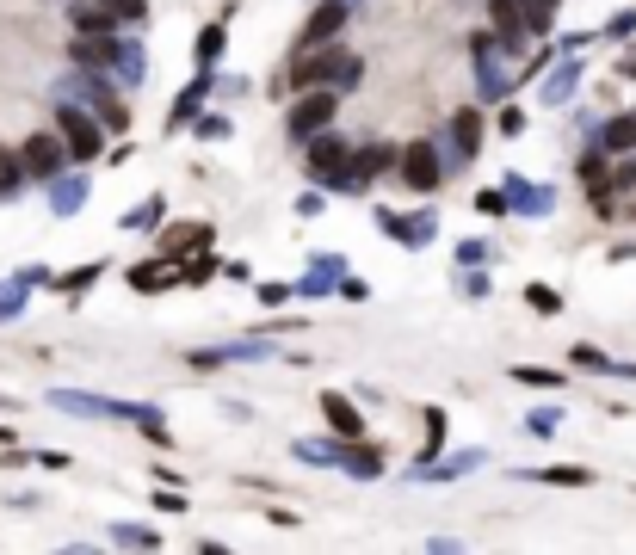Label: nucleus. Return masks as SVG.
<instances>
[{
    "label": "nucleus",
    "instance_id": "nucleus-14",
    "mask_svg": "<svg viewBox=\"0 0 636 555\" xmlns=\"http://www.w3.org/2000/svg\"><path fill=\"white\" fill-rule=\"evenodd\" d=\"M99 7H112L118 19H143V0H99Z\"/></svg>",
    "mask_w": 636,
    "mask_h": 555
},
{
    "label": "nucleus",
    "instance_id": "nucleus-1",
    "mask_svg": "<svg viewBox=\"0 0 636 555\" xmlns=\"http://www.w3.org/2000/svg\"><path fill=\"white\" fill-rule=\"evenodd\" d=\"M396 167H402V179L414 185V192H433V185H439V155H433V142H408L402 155H396Z\"/></svg>",
    "mask_w": 636,
    "mask_h": 555
},
{
    "label": "nucleus",
    "instance_id": "nucleus-3",
    "mask_svg": "<svg viewBox=\"0 0 636 555\" xmlns=\"http://www.w3.org/2000/svg\"><path fill=\"white\" fill-rule=\"evenodd\" d=\"M62 155H68L62 136H31V142L19 148V167H25V173H56V167H62Z\"/></svg>",
    "mask_w": 636,
    "mask_h": 555
},
{
    "label": "nucleus",
    "instance_id": "nucleus-16",
    "mask_svg": "<svg viewBox=\"0 0 636 555\" xmlns=\"http://www.w3.org/2000/svg\"><path fill=\"white\" fill-rule=\"evenodd\" d=\"M630 142H636V118H624V124L612 130V148H630Z\"/></svg>",
    "mask_w": 636,
    "mask_h": 555
},
{
    "label": "nucleus",
    "instance_id": "nucleus-13",
    "mask_svg": "<svg viewBox=\"0 0 636 555\" xmlns=\"http://www.w3.org/2000/svg\"><path fill=\"white\" fill-rule=\"evenodd\" d=\"M81 31H99V37H105V31H112V13H99V7H81Z\"/></svg>",
    "mask_w": 636,
    "mask_h": 555
},
{
    "label": "nucleus",
    "instance_id": "nucleus-9",
    "mask_svg": "<svg viewBox=\"0 0 636 555\" xmlns=\"http://www.w3.org/2000/svg\"><path fill=\"white\" fill-rule=\"evenodd\" d=\"M488 19L501 25V31H519V25H525V0H494V7H488Z\"/></svg>",
    "mask_w": 636,
    "mask_h": 555
},
{
    "label": "nucleus",
    "instance_id": "nucleus-15",
    "mask_svg": "<svg viewBox=\"0 0 636 555\" xmlns=\"http://www.w3.org/2000/svg\"><path fill=\"white\" fill-rule=\"evenodd\" d=\"M210 272H217V266H210V259H192V266H186V272H180V278H186V284H204V278H210Z\"/></svg>",
    "mask_w": 636,
    "mask_h": 555
},
{
    "label": "nucleus",
    "instance_id": "nucleus-4",
    "mask_svg": "<svg viewBox=\"0 0 636 555\" xmlns=\"http://www.w3.org/2000/svg\"><path fill=\"white\" fill-rule=\"evenodd\" d=\"M334 74V50H297V62H291V87H322Z\"/></svg>",
    "mask_w": 636,
    "mask_h": 555
},
{
    "label": "nucleus",
    "instance_id": "nucleus-8",
    "mask_svg": "<svg viewBox=\"0 0 636 555\" xmlns=\"http://www.w3.org/2000/svg\"><path fill=\"white\" fill-rule=\"evenodd\" d=\"M340 25H346V13H340V7H322V13L309 19V31H303V50H309V44H328Z\"/></svg>",
    "mask_w": 636,
    "mask_h": 555
},
{
    "label": "nucleus",
    "instance_id": "nucleus-12",
    "mask_svg": "<svg viewBox=\"0 0 636 555\" xmlns=\"http://www.w3.org/2000/svg\"><path fill=\"white\" fill-rule=\"evenodd\" d=\"M550 481H556V488H587V469H569V463H562V469H550Z\"/></svg>",
    "mask_w": 636,
    "mask_h": 555
},
{
    "label": "nucleus",
    "instance_id": "nucleus-7",
    "mask_svg": "<svg viewBox=\"0 0 636 555\" xmlns=\"http://www.w3.org/2000/svg\"><path fill=\"white\" fill-rule=\"evenodd\" d=\"M309 167H315V173H322V179H334V173L346 167V148L322 136V142H315V148H309Z\"/></svg>",
    "mask_w": 636,
    "mask_h": 555
},
{
    "label": "nucleus",
    "instance_id": "nucleus-6",
    "mask_svg": "<svg viewBox=\"0 0 636 555\" xmlns=\"http://www.w3.org/2000/svg\"><path fill=\"white\" fill-rule=\"evenodd\" d=\"M322 414H328V426H334L340 438H365V420H359V407H352L346 395L328 389V395H322Z\"/></svg>",
    "mask_w": 636,
    "mask_h": 555
},
{
    "label": "nucleus",
    "instance_id": "nucleus-5",
    "mask_svg": "<svg viewBox=\"0 0 636 555\" xmlns=\"http://www.w3.org/2000/svg\"><path fill=\"white\" fill-rule=\"evenodd\" d=\"M62 136H68V155H81V161L99 155V130H93V118H81V111H62Z\"/></svg>",
    "mask_w": 636,
    "mask_h": 555
},
{
    "label": "nucleus",
    "instance_id": "nucleus-11",
    "mask_svg": "<svg viewBox=\"0 0 636 555\" xmlns=\"http://www.w3.org/2000/svg\"><path fill=\"white\" fill-rule=\"evenodd\" d=\"M359 167H365V173H383V167H396V148H365V155H359Z\"/></svg>",
    "mask_w": 636,
    "mask_h": 555
},
{
    "label": "nucleus",
    "instance_id": "nucleus-10",
    "mask_svg": "<svg viewBox=\"0 0 636 555\" xmlns=\"http://www.w3.org/2000/svg\"><path fill=\"white\" fill-rule=\"evenodd\" d=\"M130 284H136V290H167V284H173V266H136Z\"/></svg>",
    "mask_w": 636,
    "mask_h": 555
},
{
    "label": "nucleus",
    "instance_id": "nucleus-2",
    "mask_svg": "<svg viewBox=\"0 0 636 555\" xmlns=\"http://www.w3.org/2000/svg\"><path fill=\"white\" fill-rule=\"evenodd\" d=\"M334 124V93H303L291 105V130L297 136H315V130H328Z\"/></svg>",
    "mask_w": 636,
    "mask_h": 555
}]
</instances>
